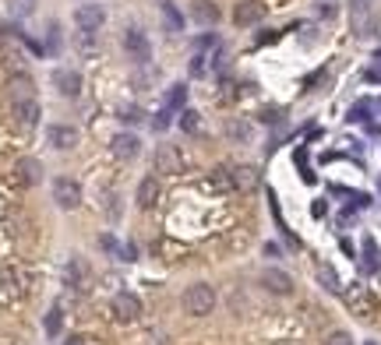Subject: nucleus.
I'll return each instance as SVG.
<instances>
[{
    "label": "nucleus",
    "mask_w": 381,
    "mask_h": 345,
    "mask_svg": "<svg viewBox=\"0 0 381 345\" xmlns=\"http://www.w3.org/2000/svg\"><path fill=\"white\" fill-rule=\"evenodd\" d=\"M184 310H188L190 317H208V314L215 310V289L205 285V282L188 285V292H184Z\"/></svg>",
    "instance_id": "nucleus-1"
},
{
    "label": "nucleus",
    "mask_w": 381,
    "mask_h": 345,
    "mask_svg": "<svg viewBox=\"0 0 381 345\" xmlns=\"http://www.w3.org/2000/svg\"><path fill=\"white\" fill-rule=\"evenodd\" d=\"M124 50H127V57L134 60V64H149L152 60V43H149V35L141 32V28H127L124 32Z\"/></svg>",
    "instance_id": "nucleus-2"
},
{
    "label": "nucleus",
    "mask_w": 381,
    "mask_h": 345,
    "mask_svg": "<svg viewBox=\"0 0 381 345\" xmlns=\"http://www.w3.org/2000/svg\"><path fill=\"white\" fill-rule=\"evenodd\" d=\"M53 201H57L64 212L78 208V204H82V183L71 180V176H57V180H53Z\"/></svg>",
    "instance_id": "nucleus-3"
},
{
    "label": "nucleus",
    "mask_w": 381,
    "mask_h": 345,
    "mask_svg": "<svg viewBox=\"0 0 381 345\" xmlns=\"http://www.w3.org/2000/svg\"><path fill=\"white\" fill-rule=\"evenodd\" d=\"M75 21H78V28H82L85 35H92V32H99V28L106 25V7H102V4H82V7L75 11Z\"/></svg>",
    "instance_id": "nucleus-4"
},
{
    "label": "nucleus",
    "mask_w": 381,
    "mask_h": 345,
    "mask_svg": "<svg viewBox=\"0 0 381 345\" xmlns=\"http://www.w3.org/2000/svg\"><path fill=\"white\" fill-rule=\"evenodd\" d=\"M113 317H117L120 324L138 321V317H141V300H138L134 292H117V296H113Z\"/></svg>",
    "instance_id": "nucleus-5"
},
{
    "label": "nucleus",
    "mask_w": 381,
    "mask_h": 345,
    "mask_svg": "<svg viewBox=\"0 0 381 345\" xmlns=\"http://www.w3.org/2000/svg\"><path fill=\"white\" fill-rule=\"evenodd\" d=\"M109 152H113V159L131 163V159H138V152H141V138L131 134V131H124V134H117V138L109 141Z\"/></svg>",
    "instance_id": "nucleus-6"
},
{
    "label": "nucleus",
    "mask_w": 381,
    "mask_h": 345,
    "mask_svg": "<svg viewBox=\"0 0 381 345\" xmlns=\"http://www.w3.org/2000/svg\"><path fill=\"white\" fill-rule=\"evenodd\" d=\"M265 14H269L265 0H240V4L233 7V21H237L240 28H247V25H258Z\"/></svg>",
    "instance_id": "nucleus-7"
},
{
    "label": "nucleus",
    "mask_w": 381,
    "mask_h": 345,
    "mask_svg": "<svg viewBox=\"0 0 381 345\" xmlns=\"http://www.w3.org/2000/svg\"><path fill=\"white\" fill-rule=\"evenodd\" d=\"M53 88H57L64 99H78V95H82V75L71 71V67H57V71H53Z\"/></svg>",
    "instance_id": "nucleus-8"
},
{
    "label": "nucleus",
    "mask_w": 381,
    "mask_h": 345,
    "mask_svg": "<svg viewBox=\"0 0 381 345\" xmlns=\"http://www.w3.org/2000/svg\"><path fill=\"white\" fill-rule=\"evenodd\" d=\"M258 282H262L272 296H289V292H293V278H289L286 271H279V268H265V271L258 275Z\"/></svg>",
    "instance_id": "nucleus-9"
},
{
    "label": "nucleus",
    "mask_w": 381,
    "mask_h": 345,
    "mask_svg": "<svg viewBox=\"0 0 381 345\" xmlns=\"http://www.w3.org/2000/svg\"><path fill=\"white\" fill-rule=\"evenodd\" d=\"M46 141H50L57 152H68V148H75V145H78V131H75V127H68V124H50Z\"/></svg>",
    "instance_id": "nucleus-10"
},
{
    "label": "nucleus",
    "mask_w": 381,
    "mask_h": 345,
    "mask_svg": "<svg viewBox=\"0 0 381 345\" xmlns=\"http://www.w3.org/2000/svg\"><path fill=\"white\" fill-rule=\"evenodd\" d=\"M156 166L163 172H184V155L173 148V145H159L156 152Z\"/></svg>",
    "instance_id": "nucleus-11"
},
{
    "label": "nucleus",
    "mask_w": 381,
    "mask_h": 345,
    "mask_svg": "<svg viewBox=\"0 0 381 345\" xmlns=\"http://www.w3.org/2000/svg\"><path fill=\"white\" fill-rule=\"evenodd\" d=\"M190 18H194L198 25L212 28V25L219 21V4H212V0H194V4H190Z\"/></svg>",
    "instance_id": "nucleus-12"
},
{
    "label": "nucleus",
    "mask_w": 381,
    "mask_h": 345,
    "mask_svg": "<svg viewBox=\"0 0 381 345\" xmlns=\"http://www.w3.org/2000/svg\"><path fill=\"white\" fill-rule=\"evenodd\" d=\"M14 120L28 131V127H36L39 124V102L36 99H21V102H14Z\"/></svg>",
    "instance_id": "nucleus-13"
},
{
    "label": "nucleus",
    "mask_w": 381,
    "mask_h": 345,
    "mask_svg": "<svg viewBox=\"0 0 381 345\" xmlns=\"http://www.w3.org/2000/svg\"><path fill=\"white\" fill-rule=\"evenodd\" d=\"M159 194H163V190H159V180H156V176H145V180L138 183V204H141V208H156Z\"/></svg>",
    "instance_id": "nucleus-14"
},
{
    "label": "nucleus",
    "mask_w": 381,
    "mask_h": 345,
    "mask_svg": "<svg viewBox=\"0 0 381 345\" xmlns=\"http://www.w3.org/2000/svg\"><path fill=\"white\" fill-rule=\"evenodd\" d=\"M14 172H18V180H21L25 187H36V183L43 180V166H39V159H21V163L14 166Z\"/></svg>",
    "instance_id": "nucleus-15"
},
{
    "label": "nucleus",
    "mask_w": 381,
    "mask_h": 345,
    "mask_svg": "<svg viewBox=\"0 0 381 345\" xmlns=\"http://www.w3.org/2000/svg\"><path fill=\"white\" fill-rule=\"evenodd\" d=\"M7 88H11V99H14V102H21V99H36V85H32L28 75H14V78L7 82Z\"/></svg>",
    "instance_id": "nucleus-16"
},
{
    "label": "nucleus",
    "mask_w": 381,
    "mask_h": 345,
    "mask_svg": "<svg viewBox=\"0 0 381 345\" xmlns=\"http://www.w3.org/2000/svg\"><path fill=\"white\" fill-rule=\"evenodd\" d=\"M230 176H233V190L258 187V170H251V166H230Z\"/></svg>",
    "instance_id": "nucleus-17"
},
{
    "label": "nucleus",
    "mask_w": 381,
    "mask_h": 345,
    "mask_svg": "<svg viewBox=\"0 0 381 345\" xmlns=\"http://www.w3.org/2000/svg\"><path fill=\"white\" fill-rule=\"evenodd\" d=\"M159 14H163V21H166V32H184V14L177 11L173 0H163V4H159Z\"/></svg>",
    "instance_id": "nucleus-18"
},
{
    "label": "nucleus",
    "mask_w": 381,
    "mask_h": 345,
    "mask_svg": "<svg viewBox=\"0 0 381 345\" xmlns=\"http://www.w3.org/2000/svg\"><path fill=\"white\" fill-rule=\"evenodd\" d=\"M85 282H89V268H85V261L71 258V264H68V285H71V289H85Z\"/></svg>",
    "instance_id": "nucleus-19"
},
{
    "label": "nucleus",
    "mask_w": 381,
    "mask_h": 345,
    "mask_svg": "<svg viewBox=\"0 0 381 345\" xmlns=\"http://www.w3.org/2000/svg\"><path fill=\"white\" fill-rule=\"evenodd\" d=\"M99 247H102V251H109V254H117L120 261H134V251H131V247H120L109 233H106V236H99Z\"/></svg>",
    "instance_id": "nucleus-20"
},
{
    "label": "nucleus",
    "mask_w": 381,
    "mask_h": 345,
    "mask_svg": "<svg viewBox=\"0 0 381 345\" xmlns=\"http://www.w3.org/2000/svg\"><path fill=\"white\" fill-rule=\"evenodd\" d=\"M318 278H321V285H325L328 292H343V285H339V278H336V271H332L328 264H318Z\"/></svg>",
    "instance_id": "nucleus-21"
},
{
    "label": "nucleus",
    "mask_w": 381,
    "mask_h": 345,
    "mask_svg": "<svg viewBox=\"0 0 381 345\" xmlns=\"http://www.w3.org/2000/svg\"><path fill=\"white\" fill-rule=\"evenodd\" d=\"M43 328H46V335L53 339V335H60V328H64V314L53 307L50 314H46V321H43Z\"/></svg>",
    "instance_id": "nucleus-22"
},
{
    "label": "nucleus",
    "mask_w": 381,
    "mask_h": 345,
    "mask_svg": "<svg viewBox=\"0 0 381 345\" xmlns=\"http://www.w3.org/2000/svg\"><path fill=\"white\" fill-rule=\"evenodd\" d=\"M188 99V85H170V95H166V109H181Z\"/></svg>",
    "instance_id": "nucleus-23"
},
{
    "label": "nucleus",
    "mask_w": 381,
    "mask_h": 345,
    "mask_svg": "<svg viewBox=\"0 0 381 345\" xmlns=\"http://www.w3.org/2000/svg\"><path fill=\"white\" fill-rule=\"evenodd\" d=\"M314 14L318 18H336L339 14V0H314Z\"/></svg>",
    "instance_id": "nucleus-24"
},
{
    "label": "nucleus",
    "mask_w": 381,
    "mask_h": 345,
    "mask_svg": "<svg viewBox=\"0 0 381 345\" xmlns=\"http://www.w3.org/2000/svg\"><path fill=\"white\" fill-rule=\"evenodd\" d=\"M7 7H11L14 18H28L36 11V0H7Z\"/></svg>",
    "instance_id": "nucleus-25"
},
{
    "label": "nucleus",
    "mask_w": 381,
    "mask_h": 345,
    "mask_svg": "<svg viewBox=\"0 0 381 345\" xmlns=\"http://www.w3.org/2000/svg\"><path fill=\"white\" fill-rule=\"evenodd\" d=\"M226 134H230L233 141H247V138H251V127H247V124H237V120H233V124L226 127Z\"/></svg>",
    "instance_id": "nucleus-26"
},
{
    "label": "nucleus",
    "mask_w": 381,
    "mask_h": 345,
    "mask_svg": "<svg viewBox=\"0 0 381 345\" xmlns=\"http://www.w3.org/2000/svg\"><path fill=\"white\" fill-rule=\"evenodd\" d=\"M120 120H124V124H141L145 113H141L138 106H124V109H120Z\"/></svg>",
    "instance_id": "nucleus-27"
},
{
    "label": "nucleus",
    "mask_w": 381,
    "mask_h": 345,
    "mask_svg": "<svg viewBox=\"0 0 381 345\" xmlns=\"http://www.w3.org/2000/svg\"><path fill=\"white\" fill-rule=\"evenodd\" d=\"M181 127H184V131H198V113H194V109H184V116H181Z\"/></svg>",
    "instance_id": "nucleus-28"
},
{
    "label": "nucleus",
    "mask_w": 381,
    "mask_h": 345,
    "mask_svg": "<svg viewBox=\"0 0 381 345\" xmlns=\"http://www.w3.org/2000/svg\"><path fill=\"white\" fill-rule=\"evenodd\" d=\"M325 345H353V339H350V332H332Z\"/></svg>",
    "instance_id": "nucleus-29"
},
{
    "label": "nucleus",
    "mask_w": 381,
    "mask_h": 345,
    "mask_svg": "<svg viewBox=\"0 0 381 345\" xmlns=\"http://www.w3.org/2000/svg\"><path fill=\"white\" fill-rule=\"evenodd\" d=\"M170 116H173V109H159V116L152 120V127H156V131H166V127H170Z\"/></svg>",
    "instance_id": "nucleus-30"
},
{
    "label": "nucleus",
    "mask_w": 381,
    "mask_h": 345,
    "mask_svg": "<svg viewBox=\"0 0 381 345\" xmlns=\"http://www.w3.org/2000/svg\"><path fill=\"white\" fill-rule=\"evenodd\" d=\"M350 4H353V14L360 18V14H367V11H371V4H375V0H350Z\"/></svg>",
    "instance_id": "nucleus-31"
},
{
    "label": "nucleus",
    "mask_w": 381,
    "mask_h": 345,
    "mask_svg": "<svg viewBox=\"0 0 381 345\" xmlns=\"http://www.w3.org/2000/svg\"><path fill=\"white\" fill-rule=\"evenodd\" d=\"M57 32H60V28H57V25H50V50H57V46H60V35H57Z\"/></svg>",
    "instance_id": "nucleus-32"
},
{
    "label": "nucleus",
    "mask_w": 381,
    "mask_h": 345,
    "mask_svg": "<svg viewBox=\"0 0 381 345\" xmlns=\"http://www.w3.org/2000/svg\"><path fill=\"white\" fill-rule=\"evenodd\" d=\"M64 345H85V339H82V335H71V339H68Z\"/></svg>",
    "instance_id": "nucleus-33"
},
{
    "label": "nucleus",
    "mask_w": 381,
    "mask_h": 345,
    "mask_svg": "<svg viewBox=\"0 0 381 345\" xmlns=\"http://www.w3.org/2000/svg\"><path fill=\"white\" fill-rule=\"evenodd\" d=\"M371 345H375V342H371Z\"/></svg>",
    "instance_id": "nucleus-34"
}]
</instances>
